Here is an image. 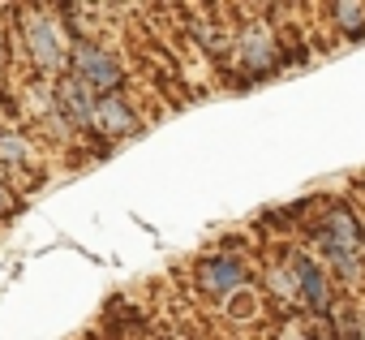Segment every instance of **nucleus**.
Wrapping results in <instances>:
<instances>
[{"label": "nucleus", "instance_id": "1", "mask_svg": "<svg viewBox=\"0 0 365 340\" xmlns=\"http://www.w3.org/2000/svg\"><path fill=\"white\" fill-rule=\"evenodd\" d=\"M314 246L331 259V267L344 280H352L361 271V250H365V224H361V216L348 203H331L322 211V220H318Z\"/></svg>", "mask_w": 365, "mask_h": 340}, {"label": "nucleus", "instance_id": "2", "mask_svg": "<svg viewBox=\"0 0 365 340\" xmlns=\"http://www.w3.org/2000/svg\"><path fill=\"white\" fill-rule=\"evenodd\" d=\"M22 39H26V56L39 74H65L69 69V39L48 9L22 14Z\"/></svg>", "mask_w": 365, "mask_h": 340}, {"label": "nucleus", "instance_id": "3", "mask_svg": "<svg viewBox=\"0 0 365 340\" xmlns=\"http://www.w3.org/2000/svg\"><path fill=\"white\" fill-rule=\"evenodd\" d=\"M69 74L82 78V82H86L91 91H99V95H116L120 82H125L120 61H116L103 44H95V39H86V35L69 39Z\"/></svg>", "mask_w": 365, "mask_h": 340}, {"label": "nucleus", "instance_id": "4", "mask_svg": "<svg viewBox=\"0 0 365 340\" xmlns=\"http://www.w3.org/2000/svg\"><path fill=\"white\" fill-rule=\"evenodd\" d=\"M52 104H56V121H61V125H69V129H91V116H95V91H91L82 78H73L69 69L56 78V86H52Z\"/></svg>", "mask_w": 365, "mask_h": 340}, {"label": "nucleus", "instance_id": "5", "mask_svg": "<svg viewBox=\"0 0 365 340\" xmlns=\"http://www.w3.org/2000/svg\"><path fill=\"white\" fill-rule=\"evenodd\" d=\"M198 284L202 293L211 297H228V293H241L250 284V267L245 259H232V254H211L198 263Z\"/></svg>", "mask_w": 365, "mask_h": 340}, {"label": "nucleus", "instance_id": "6", "mask_svg": "<svg viewBox=\"0 0 365 340\" xmlns=\"http://www.w3.org/2000/svg\"><path fill=\"white\" fill-rule=\"evenodd\" d=\"M292 280H297V297L314 310V314H331V289H327V271L314 254H292Z\"/></svg>", "mask_w": 365, "mask_h": 340}, {"label": "nucleus", "instance_id": "7", "mask_svg": "<svg viewBox=\"0 0 365 340\" xmlns=\"http://www.w3.org/2000/svg\"><path fill=\"white\" fill-rule=\"evenodd\" d=\"M91 129H99L103 138H129V134H138V116L125 104V95H95Z\"/></svg>", "mask_w": 365, "mask_h": 340}, {"label": "nucleus", "instance_id": "8", "mask_svg": "<svg viewBox=\"0 0 365 340\" xmlns=\"http://www.w3.org/2000/svg\"><path fill=\"white\" fill-rule=\"evenodd\" d=\"M237 56H241V65H245L254 78H262V74H271V69L279 65V44H275L262 26H250V31L241 35V44H237Z\"/></svg>", "mask_w": 365, "mask_h": 340}, {"label": "nucleus", "instance_id": "9", "mask_svg": "<svg viewBox=\"0 0 365 340\" xmlns=\"http://www.w3.org/2000/svg\"><path fill=\"white\" fill-rule=\"evenodd\" d=\"M35 151H31V138L18 134V129H0V173H18V168H31Z\"/></svg>", "mask_w": 365, "mask_h": 340}, {"label": "nucleus", "instance_id": "10", "mask_svg": "<svg viewBox=\"0 0 365 340\" xmlns=\"http://www.w3.org/2000/svg\"><path fill=\"white\" fill-rule=\"evenodd\" d=\"M331 18H335V26L339 31H348V35H365V5H356V0H339V5H331Z\"/></svg>", "mask_w": 365, "mask_h": 340}, {"label": "nucleus", "instance_id": "11", "mask_svg": "<svg viewBox=\"0 0 365 340\" xmlns=\"http://www.w3.org/2000/svg\"><path fill=\"white\" fill-rule=\"evenodd\" d=\"M267 289H271V297H275V301H292V297H297L292 267H288V271H284V267H267Z\"/></svg>", "mask_w": 365, "mask_h": 340}, {"label": "nucleus", "instance_id": "12", "mask_svg": "<svg viewBox=\"0 0 365 340\" xmlns=\"http://www.w3.org/2000/svg\"><path fill=\"white\" fill-rule=\"evenodd\" d=\"M275 340H314V336H305V331H301V327H284V331H279V336H275Z\"/></svg>", "mask_w": 365, "mask_h": 340}, {"label": "nucleus", "instance_id": "13", "mask_svg": "<svg viewBox=\"0 0 365 340\" xmlns=\"http://www.w3.org/2000/svg\"><path fill=\"white\" fill-rule=\"evenodd\" d=\"M5 194H9V190H5V177H0V207H5Z\"/></svg>", "mask_w": 365, "mask_h": 340}]
</instances>
